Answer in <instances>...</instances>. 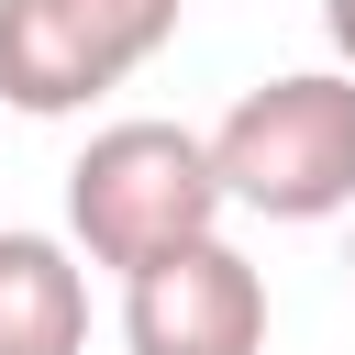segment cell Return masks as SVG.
Masks as SVG:
<instances>
[{
	"label": "cell",
	"instance_id": "6da1fadb",
	"mask_svg": "<svg viewBox=\"0 0 355 355\" xmlns=\"http://www.w3.org/2000/svg\"><path fill=\"white\" fill-rule=\"evenodd\" d=\"M222 166H211V133H178V122H100L67 166V233L89 266L133 277L200 233H222Z\"/></svg>",
	"mask_w": 355,
	"mask_h": 355
},
{
	"label": "cell",
	"instance_id": "7a4b0ae2",
	"mask_svg": "<svg viewBox=\"0 0 355 355\" xmlns=\"http://www.w3.org/2000/svg\"><path fill=\"white\" fill-rule=\"evenodd\" d=\"M211 166H222V200L266 222L355 211V67H300L244 89L211 133Z\"/></svg>",
	"mask_w": 355,
	"mask_h": 355
},
{
	"label": "cell",
	"instance_id": "3957f363",
	"mask_svg": "<svg viewBox=\"0 0 355 355\" xmlns=\"http://www.w3.org/2000/svg\"><path fill=\"white\" fill-rule=\"evenodd\" d=\"M189 0H0V100L55 122L89 111L100 89H122Z\"/></svg>",
	"mask_w": 355,
	"mask_h": 355
},
{
	"label": "cell",
	"instance_id": "277c9868",
	"mask_svg": "<svg viewBox=\"0 0 355 355\" xmlns=\"http://www.w3.org/2000/svg\"><path fill=\"white\" fill-rule=\"evenodd\" d=\"M122 344L133 355H266V277L200 233L122 277Z\"/></svg>",
	"mask_w": 355,
	"mask_h": 355
},
{
	"label": "cell",
	"instance_id": "5b68a950",
	"mask_svg": "<svg viewBox=\"0 0 355 355\" xmlns=\"http://www.w3.org/2000/svg\"><path fill=\"white\" fill-rule=\"evenodd\" d=\"M89 344V266L55 233H0V355H78Z\"/></svg>",
	"mask_w": 355,
	"mask_h": 355
},
{
	"label": "cell",
	"instance_id": "8992f818",
	"mask_svg": "<svg viewBox=\"0 0 355 355\" xmlns=\"http://www.w3.org/2000/svg\"><path fill=\"white\" fill-rule=\"evenodd\" d=\"M322 33H333V55L355 67V0H322Z\"/></svg>",
	"mask_w": 355,
	"mask_h": 355
},
{
	"label": "cell",
	"instance_id": "52a82bcc",
	"mask_svg": "<svg viewBox=\"0 0 355 355\" xmlns=\"http://www.w3.org/2000/svg\"><path fill=\"white\" fill-rule=\"evenodd\" d=\"M344 266H355V244H344Z\"/></svg>",
	"mask_w": 355,
	"mask_h": 355
}]
</instances>
